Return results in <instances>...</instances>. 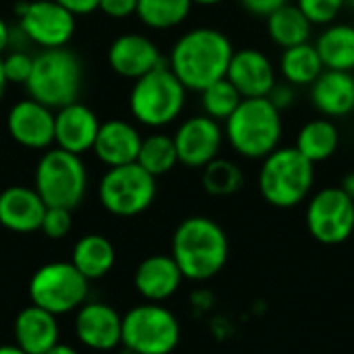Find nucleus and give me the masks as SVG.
I'll use <instances>...</instances> for the list:
<instances>
[{
    "instance_id": "obj_43",
    "label": "nucleus",
    "mask_w": 354,
    "mask_h": 354,
    "mask_svg": "<svg viewBox=\"0 0 354 354\" xmlns=\"http://www.w3.org/2000/svg\"><path fill=\"white\" fill-rule=\"evenodd\" d=\"M0 354H25L19 346H15V344H2L0 346Z\"/></svg>"
},
{
    "instance_id": "obj_33",
    "label": "nucleus",
    "mask_w": 354,
    "mask_h": 354,
    "mask_svg": "<svg viewBox=\"0 0 354 354\" xmlns=\"http://www.w3.org/2000/svg\"><path fill=\"white\" fill-rule=\"evenodd\" d=\"M297 6L313 25H332L344 10V0H297Z\"/></svg>"
},
{
    "instance_id": "obj_13",
    "label": "nucleus",
    "mask_w": 354,
    "mask_h": 354,
    "mask_svg": "<svg viewBox=\"0 0 354 354\" xmlns=\"http://www.w3.org/2000/svg\"><path fill=\"white\" fill-rule=\"evenodd\" d=\"M75 338L93 353H112L122 346V315L108 303L85 301L75 311Z\"/></svg>"
},
{
    "instance_id": "obj_7",
    "label": "nucleus",
    "mask_w": 354,
    "mask_h": 354,
    "mask_svg": "<svg viewBox=\"0 0 354 354\" xmlns=\"http://www.w3.org/2000/svg\"><path fill=\"white\" fill-rule=\"evenodd\" d=\"M33 189L48 207L75 209L87 193V168L81 156L68 153L60 147L44 151L35 166Z\"/></svg>"
},
{
    "instance_id": "obj_29",
    "label": "nucleus",
    "mask_w": 354,
    "mask_h": 354,
    "mask_svg": "<svg viewBox=\"0 0 354 354\" xmlns=\"http://www.w3.org/2000/svg\"><path fill=\"white\" fill-rule=\"evenodd\" d=\"M137 164L156 178L162 174H168L178 164L174 139L166 133H151V135L143 137L139 156H137Z\"/></svg>"
},
{
    "instance_id": "obj_8",
    "label": "nucleus",
    "mask_w": 354,
    "mask_h": 354,
    "mask_svg": "<svg viewBox=\"0 0 354 354\" xmlns=\"http://www.w3.org/2000/svg\"><path fill=\"white\" fill-rule=\"evenodd\" d=\"M180 336L178 317L162 303H141L122 315V348L129 354H172Z\"/></svg>"
},
{
    "instance_id": "obj_22",
    "label": "nucleus",
    "mask_w": 354,
    "mask_h": 354,
    "mask_svg": "<svg viewBox=\"0 0 354 354\" xmlns=\"http://www.w3.org/2000/svg\"><path fill=\"white\" fill-rule=\"evenodd\" d=\"M141 133L135 124L127 120H106L100 124L95 143H93V153L95 158L108 166H124L137 162L139 147H141Z\"/></svg>"
},
{
    "instance_id": "obj_9",
    "label": "nucleus",
    "mask_w": 354,
    "mask_h": 354,
    "mask_svg": "<svg viewBox=\"0 0 354 354\" xmlns=\"http://www.w3.org/2000/svg\"><path fill=\"white\" fill-rule=\"evenodd\" d=\"M89 297V280L71 261H50L29 280L31 305L60 317L75 313Z\"/></svg>"
},
{
    "instance_id": "obj_14",
    "label": "nucleus",
    "mask_w": 354,
    "mask_h": 354,
    "mask_svg": "<svg viewBox=\"0 0 354 354\" xmlns=\"http://www.w3.org/2000/svg\"><path fill=\"white\" fill-rule=\"evenodd\" d=\"M178 164L187 168H205L220 156L224 143V129L218 120L201 114L187 118L174 133Z\"/></svg>"
},
{
    "instance_id": "obj_11",
    "label": "nucleus",
    "mask_w": 354,
    "mask_h": 354,
    "mask_svg": "<svg viewBox=\"0 0 354 354\" xmlns=\"http://www.w3.org/2000/svg\"><path fill=\"white\" fill-rule=\"evenodd\" d=\"M15 17L29 44H35L41 50L64 48L73 39L77 27V17L56 0H19L15 4Z\"/></svg>"
},
{
    "instance_id": "obj_6",
    "label": "nucleus",
    "mask_w": 354,
    "mask_h": 354,
    "mask_svg": "<svg viewBox=\"0 0 354 354\" xmlns=\"http://www.w3.org/2000/svg\"><path fill=\"white\" fill-rule=\"evenodd\" d=\"M187 87L176 75L162 64L145 77L133 81L129 93V110L133 118L149 129H162L172 124L185 110Z\"/></svg>"
},
{
    "instance_id": "obj_28",
    "label": "nucleus",
    "mask_w": 354,
    "mask_h": 354,
    "mask_svg": "<svg viewBox=\"0 0 354 354\" xmlns=\"http://www.w3.org/2000/svg\"><path fill=\"white\" fill-rule=\"evenodd\" d=\"M326 71L315 44H299L282 50L280 56V73L282 79L295 87H311L313 81Z\"/></svg>"
},
{
    "instance_id": "obj_25",
    "label": "nucleus",
    "mask_w": 354,
    "mask_h": 354,
    "mask_svg": "<svg viewBox=\"0 0 354 354\" xmlns=\"http://www.w3.org/2000/svg\"><path fill=\"white\" fill-rule=\"evenodd\" d=\"M319 58L330 71H354V25L332 23L326 25L322 35L315 41Z\"/></svg>"
},
{
    "instance_id": "obj_36",
    "label": "nucleus",
    "mask_w": 354,
    "mask_h": 354,
    "mask_svg": "<svg viewBox=\"0 0 354 354\" xmlns=\"http://www.w3.org/2000/svg\"><path fill=\"white\" fill-rule=\"evenodd\" d=\"M268 100L280 110V112H284L286 108H290L292 104H295V100H297V87L295 85H290V83H286V81H276V85L270 89V93H268Z\"/></svg>"
},
{
    "instance_id": "obj_10",
    "label": "nucleus",
    "mask_w": 354,
    "mask_h": 354,
    "mask_svg": "<svg viewBox=\"0 0 354 354\" xmlns=\"http://www.w3.org/2000/svg\"><path fill=\"white\" fill-rule=\"evenodd\" d=\"M158 195L156 176L137 162L108 168L100 180L97 197L102 207L116 218H135L151 207Z\"/></svg>"
},
{
    "instance_id": "obj_38",
    "label": "nucleus",
    "mask_w": 354,
    "mask_h": 354,
    "mask_svg": "<svg viewBox=\"0 0 354 354\" xmlns=\"http://www.w3.org/2000/svg\"><path fill=\"white\" fill-rule=\"evenodd\" d=\"M239 2H241V6H243L249 15L266 19V17L272 15L276 8L288 4L290 0H239Z\"/></svg>"
},
{
    "instance_id": "obj_46",
    "label": "nucleus",
    "mask_w": 354,
    "mask_h": 354,
    "mask_svg": "<svg viewBox=\"0 0 354 354\" xmlns=\"http://www.w3.org/2000/svg\"><path fill=\"white\" fill-rule=\"evenodd\" d=\"M344 2H346V6H351L354 10V0H344Z\"/></svg>"
},
{
    "instance_id": "obj_42",
    "label": "nucleus",
    "mask_w": 354,
    "mask_h": 354,
    "mask_svg": "<svg viewBox=\"0 0 354 354\" xmlns=\"http://www.w3.org/2000/svg\"><path fill=\"white\" fill-rule=\"evenodd\" d=\"M46 354H81L75 346H71V344H64V342H58V344H54L50 351Z\"/></svg>"
},
{
    "instance_id": "obj_12",
    "label": "nucleus",
    "mask_w": 354,
    "mask_h": 354,
    "mask_svg": "<svg viewBox=\"0 0 354 354\" xmlns=\"http://www.w3.org/2000/svg\"><path fill=\"white\" fill-rule=\"evenodd\" d=\"M305 222L317 243L342 245L354 232V201L340 187H326L309 199Z\"/></svg>"
},
{
    "instance_id": "obj_2",
    "label": "nucleus",
    "mask_w": 354,
    "mask_h": 354,
    "mask_svg": "<svg viewBox=\"0 0 354 354\" xmlns=\"http://www.w3.org/2000/svg\"><path fill=\"white\" fill-rule=\"evenodd\" d=\"M228 236L224 228L207 216L183 220L172 234V257L185 280L205 282L216 278L228 263Z\"/></svg>"
},
{
    "instance_id": "obj_40",
    "label": "nucleus",
    "mask_w": 354,
    "mask_h": 354,
    "mask_svg": "<svg viewBox=\"0 0 354 354\" xmlns=\"http://www.w3.org/2000/svg\"><path fill=\"white\" fill-rule=\"evenodd\" d=\"M8 33H10V25L0 17V56L8 50Z\"/></svg>"
},
{
    "instance_id": "obj_1",
    "label": "nucleus",
    "mask_w": 354,
    "mask_h": 354,
    "mask_svg": "<svg viewBox=\"0 0 354 354\" xmlns=\"http://www.w3.org/2000/svg\"><path fill=\"white\" fill-rule=\"evenodd\" d=\"M232 54V41L224 31L197 27L174 41L166 64L187 91H203L207 85L226 77Z\"/></svg>"
},
{
    "instance_id": "obj_35",
    "label": "nucleus",
    "mask_w": 354,
    "mask_h": 354,
    "mask_svg": "<svg viewBox=\"0 0 354 354\" xmlns=\"http://www.w3.org/2000/svg\"><path fill=\"white\" fill-rule=\"evenodd\" d=\"M73 228V216H71V209H64V207H46V214H44V220H41V226L39 230L52 239V241H60L64 239Z\"/></svg>"
},
{
    "instance_id": "obj_45",
    "label": "nucleus",
    "mask_w": 354,
    "mask_h": 354,
    "mask_svg": "<svg viewBox=\"0 0 354 354\" xmlns=\"http://www.w3.org/2000/svg\"><path fill=\"white\" fill-rule=\"evenodd\" d=\"M191 2L199 6H216V4H222L224 0H191Z\"/></svg>"
},
{
    "instance_id": "obj_30",
    "label": "nucleus",
    "mask_w": 354,
    "mask_h": 354,
    "mask_svg": "<svg viewBox=\"0 0 354 354\" xmlns=\"http://www.w3.org/2000/svg\"><path fill=\"white\" fill-rule=\"evenodd\" d=\"M191 0H137L135 15L149 29H172L191 15Z\"/></svg>"
},
{
    "instance_id": "obj_44",
    "label": "nucleus",
    "mask_w": 354,
    "mask_h": 354,
    "mask_svg": "<svg viewBox=\"0 0 354 354\" xmlns=\"http://www.w3.org/2000/svg\"><path fill=\"white\" fill-rule=\"evenodd\" d=\"M6 79H4V73H2V56H0V102L4 97V91H6Z\"/></svg>"
},
{
    "instance_id": "obj_37",
    "label": "nucleus",
    "mask_w": 354,
    "mask_h": 354,
    "mask_svg": "<svg viewBox=\"0 0 354 354\" xmlns=\"http://www.w3.org/2000/svg\"><path fill=\"white\" fill-rule=\"evenodd\" d=\"M97 10H102L110 19H127L135 15L137 0H100Z\"/></svg>"
},
{
    "instance_id": "obj_18",
    "label": "nucleus",
    "mask_w": 354,
    "mask_h": 354,
    "mask_svg": "<svg viewBox=\"0 0 354 354\" xmlns=\"http://www.w3.org/2000/svg\"><path fill=\"white\" fill-rule=\"evenodd\" d=\"M226 79L239 89L243 97H268L276 85V68L268 54L257 48L234 50Z\"/></svg>"
},
{
    "instance_id": "obj_27",
    "label": "nucleus",
    "mask_w": 354,
    "mask_h": 354,
    "mask_svg": "<svg viewBox=\"0 0 354 354\" xmlns=\"http://www.w3.org/2000/svg\"><path fill=\"white\" fill-rule=\"evenodd\" d=\"M295 147L313 164L326 162L340 147V131L332 118H313L301 127Z\"/></svg>"
},
{
    "instance_id": "obj_19",
    "label": "nucleus",
    "mask_w": 354,
    "mask_h": 354,
    "mask_svg": "<svg viewBox=\"0 0 354 354\" xmlns=\"http://www.w3.org/2000/svg\"><path fill=\"white\" fill-rule=\"evenodd\" d=\"M183 280L185 276L174 257L162 253L145 257L133 276V284L145 303H164L172 299L178 292Z\"/></svg>"
},
{
    "instance_id": "obj_31",
    "label": "nucleus",
    "mask_w": 354,
    "mask_h": 354,
    "mask_svg": "<svg viewBox=\"0 0 354 354\" xmlns=\"http://www.w3.org/2000/svg\"><path fill=\"white\" fill-rule=\"evenodd\" d=\"M201 170V185L214 197H230L239 193L245 185V174L241 166L232 160L216 158Z\"/></svg>"
},
{
    "instance_id": "obj_41",
    "label": "nucleus",
    "mask_w": 354,
    "mask_h": 354,
    "mask_svg": "<svg viewBox=\"0 0 354 354\" xmlns=\"http://www.w3.org/2000/svg\"><path fill=\"white\" fill-rule=\"evenodd\" d=\"M340 189L351 197L354 201V172H348L344 178H342V183H340Z\"/></svg>"
},
{
    "instance_id": "obj_3",
    "label": "nucleus",
    "mask_w": 354,
    "mask_h": 354,
    "mask_svg": "<svg viewBox=\"0 0 354 354\" xmlns=\"http://www.w3.org/2000/svg\"><path fill=\"white\" fill-rule=\"evenodd\" d=\"M230 147L247 160H263L280 147L282 112L268 97H245L224 122Z\"/></svg>"
},
{
    "instance_id": "obj_17",
    "label": "nucleus",
    "mask_w": 354,
    "mask_h": 354,
    "mask_svg": "<svg viewBox=\"0 0 354 354\" xmlns=\"http://www.w3.org/2000/svg\"><path fill=\"white\" fill-rule=\"evenodd\" d=\"M100 124L97 114L89 106L73 102L54 112V145L68 153L83 156L93 149Z\"/></svg>"
},
{
    "instance_id": "obj_20",
    "label": "nucleus",
    "mask_w": 354,
    "mask_h": 354,
    "mask_svg": "<svg viewBox=\"0 0 354 354\" xmlns=\"http://www.w3.org/2000/svg\"><path fill=\"white\" fill-rule=\"evenodd\" d=\"M46 207L48 205L33 187H6L0 191V226L17 234L37 232Z\"/></svg>"
},
{
    "instance_id": "obj_32",
    "label": "nucleus",
    "mask_w": 354,
    "mask_h": 354,
    "mask_svg": "<svg viewBox=\"0 0 354 354\" xmlns=\"http://www.w3.org/2000/svg\"><path fill=\"white\" fill-rule=\"evenodd\" d=\"M201 93V108L203 114L218 120V122H226L228 116L239 108V104L245 100L239 89L224 77L212 85H207Z\"/></svg>"
},
{
    "instance_id": "obj_39",
    "label": "nucleus",
    "mask_w": 354,
    "mask_h": 354,
    "mask_svg": "<svg viewBox=\"0 0 354 354\" xmlns=\"http://www.w3.org/2000/svg\"><path fill=\"white\" fill-rule=\"evenodd\" d=\"M60 6H64L68 12H73L75 17H85L97 10L100 0H56Z\"/></svg>"
},
{
    "instance_id": "obj_15",
    "label": "nucleus",
    "mask_w": 354,
    "mask_h": 354,
    "mask_svg": "<svg viewBox=\"0 0 354 354\" xmlns=\"http://www.w3.org/2000/svg\"><path fill=\"white\" fill-rule=\"evenodd\" d=\"M8 137L25 149H48L54 145V110L27 97L6 114Z\"/></svg>"
},
{
    "instance_id": "obj_26",
    "label": "nucleus",
    "mask_w": 354,
    "mask_h": 354,
    "mask_svg": "<svg viewBox=\"0 0 354 354\" xmlns=\"http://www.w3.org/2000/svg\"><path fill=\"white\" fill-rule=\"evenodd\" d=\"M266 29L270 39L282 50L305 44L311 39L313 23L303 15L297 4H284L266 17Z\"/></svg>"
},
{
    "instance_id": "obj_23",
    "label": "nucleus",
    "mask_w": 354,
    "mask_h": 354,
    "mask_svg": "<svg viewBox=\"0 0 354 354\" xmlns=\"http://www.w3.org/2000/svg\"><path fill=\"white\" fill-rule=\"evenodd\" d=\"M311 102L326 118H346L354 112V75L326 68L311 85Z\"/></svg>"
},
{
    "instance_id": "obj_4",
    "label": "nucleus",
    "mask_w": 354,
    "mask_h": 354,
    "mask_svg": "<svg viewBox=\"0 0 354 354\" xmlns=\"http://www.w3.org/2000/svg\"><path fill=\"white\" fill-rule=\"evenodd\" d=\"M81 87L83 64L66 46L41 50L33 56V68L25 83L31 100L56 112L73 102H79Z\"/></svg>"
},
{
    "instance_id": "obj_5",
    "label": "nucleus",
    "mask_w": 354,
    "mask_h": 354,
    "mask_svg": "<svg viewBox=\"0 0 354 354\" xmlns=\"http://www.w3.org/2000/svg\"><path fill=\"white\" fill-rule=\"evenodd\" d=\"M315 183V164L297 147H278L261 160L259 191L261 197L280 209L303 203Z\"/></svg>"
},
{
    "instance_id": "obj_16",
    "label": "nucleus",
    "mask_w": 354,
    "mask_h": 354,
    "mask_svg": "<svg viewBox=\"0 0 354 354\" xmlns=\"http://www.w3.org/2000/svg\"><path fill=\"white\" fill-rule=\"evenodd\" d=\"M108 64L118 77L137 81L153 68L166 64V58L147 35L122 33L108 48Z\"/></svg>"
},
{
    "instance_id": "obj_34",
    "label": "nucleus",
    "mask_w": 354,
    "mask_h": 354,
    "mask_svg": "<svg viewBox=\"0 0 354 354\" xmlns=\"http://www.w3.org/2000/svg\"><path fill=\"white\" fill-rule=\"evenodd\" d=\"M33 68V56L27 50H8L2 54V73L6 83L25 85Z\"/></svg>"
},
{
    "instance_id": "obj_24",
    "label": "nucleus",
    "mask_w": 354,
    "mask_h": 354,
    "mask_svg": "<svg viewBox=\"0 0 354 354\" xmlns=\"http://www.w3.org/2000/svg\"><path fill=\"white\" fill-rule=\"evenodd\" d=\"M71 263L89 282L102 280L112 272L116 263V249L102 234H85L75 243L71 253Z\"/></svg>"
},
{
    "instance_id": "obj_21",
    "label": "nucleus",
    "mask_w": 354,
    "mask_h": 354,
    "mask_svg": "<svg viewBox=\"0 0 354 354\" xmlns=\"http://www.w3.org/2000/svg\"><path fill=\"white\" fill-rule=\"evenodd\" d=\"M12 338L25 354H46L60 342L58 317L35 305L23 307L15 317Z\"/></svg>"
}]
</instances>
